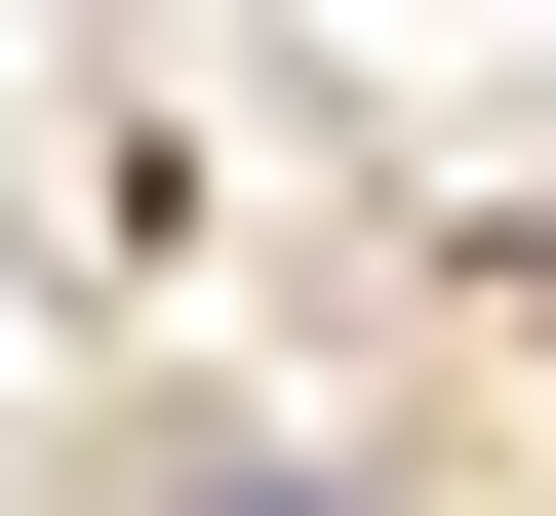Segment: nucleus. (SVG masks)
I'll return each mask as SVG.
<instances>
[{
    "mask_svg": "<svg viewBox=\"0 0 556 516\" xmlns=\"http://www.w3.org/2000/svg\"><path fill=\"white\" fill-rule=\"evenodd\" d=\"M160 516H318V477H239V437H199V477H160Z\"/></svg>",
    "mask_w": 556,
    "mask_h": 516,
    "instance_id": "nucleus-1",
    "label": "nucleus"
}]
</instances>
